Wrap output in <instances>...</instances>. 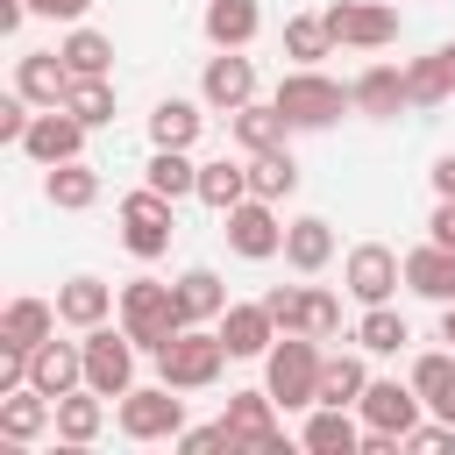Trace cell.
Instances as JSON below:
<instances>
[{
	"label": "cell",
	"mask_w": 455,
	"mask_h": 455,
	"mask_svg": "<svg viewBox=\"0 0 455 455\" xmlns=\"http://www.w3.org/2000/svg\"><path fill=\"white\" fill-rule=\"evenodd\" d=\"M434 412H441V419H455V391H448V398H434Z\"/></svg>",
	"instance_id": "db71d44e"
},
{
	"label": "cell",
	"mask_w": 455,
	"mask_h": 455,
	"mask_svg": "<svg viewBox=\"0 0 455 455\" xmlns=\"http://www.w3.org/2000/svg\"><path fill=\"white\" fill-rule=\"evenodd\" d=\"M220 220H228L220 235H228V249H235V256H249V263L284 256V220H277V206H270V199H256V192H249V199H242V206H228Z\"/></svg>",
	"instance_id": "ba28073f"
},
{
	"label": "cell",
	"mask_w": 455,
	"mask_h": 455,
	"mask_svg": "<svg viewBox=\"0 0 455 455\" xmlns=\"http://www.w3.org/2000/svg\"><path fill=\"white\" fill-rule=\"evenodd\" d=\"M43 199L57 206V213H85L92 199H100V171L92 164H50V178H43Z\"/></svg>",
	"instance_id": "83f0119b"
},
{
	"label": "cell",
	"mask_w": 455,
	"mask_h": 455,
	"mask_svg": "<svg viewBox=\"0 0 455 455\" xmlns=\"http://www.w3.org/2000/svg\"><path fill=\"white\" fill-rule=\"evenodd\" d=\"M441 341H448V348H455V299H448V306H441Z\"/></svg>",
	"instance_id": "816d5d0a"
},
{
	"label": "cell",
	"mask_w": 455,
	"mask_h": 455,
	"mask_svg": "<svg viewBox=\"0 0 455 455\" xmlns=\"http://www.w3.org/2000/svg\"><path fill=\"white\" fill-rule=\"evenodd\" d=\"M441 71H448V85H455V43H441Z\"/></svg>",
	"instance_id": "f5cc1de1"
},
{
	"label": "cell",
	"mask_w": 455,
	"mask_h": 455,
	"mask_svg": "<svg viewBox=\"0 0 455 455\" xmlns=\"http://www.w3.org/2000/svg\"><path fill=\"white\" fill-rule=\"evenodd\" d=\"M341 284H348L355 306H384V299L405 284V256H391L384 242H355L348 263H341Z\"/></svg>",
	"instance_id": "30bf717a"
},
{
	"label": "cell",
	"mask_w": 455,
	"mask_h": 455,
	"mask_svg": "<svg viewBox=\"0 0 455 455\" xmlns=\"http://www.w3.org/2000/svg\"><path fill=\"white\" fill-rule=\"evenodd\" d=\"M85 149V121L71 114V107H36V121H28V135H21V156H36L43 171L50 164H71Z\"/></svg>",
	"instance_id": "7c38bea8"
},
{
	"label": "cell",
	"mask_w": 455,
	"mask_h": 455,
	"mask_svg": "<svg viewBox=\"0 0 455 455\" xmlns=\"http://www.w3.org/2000/svg\"><path fill=\"white\" fill-rule=\"evenodd\" d=\"M320 14H327V36L348 43V50H384V43H398V7H384V0H334V7H320Z\"/></svg>",
	"instance_id": "9c48e42d"
},
{
	"label": "cell",
	"mask_w": 455,
	"mask_h": 455,
	"mask_svg": "<svg viewBox=\"0 0 455 455\" xmlns=\"http://www.w3.org/2000/svg\"><path fill=\"white\" fill-rule=\"evenodd\" d=\"M405 92H412V107H441V100L455 92V85H448V71H441V50L405 64Z\"/></svg>",
	"instance_id": "ab89813d"
},
{
	"label": "cell",
	"mask_w": 455,
	"mask_h": 455,
	"mask_svg": "<svg viewBox=\"0 0 455 455\" xmlns=\"http://www.w3.org/2000/svg\"><path fill=\"white\" fill-rule=\"evenodd\" d=\"M28 121H36V107H28L21 92H7V100H0V142H7V149H21V135H28Z\"/></svg>",
	"instance_id": "7bdbcfd3"
},
{
	"label": "cell",
	"mask_w": 455,
	"mask_h": 455,
	"mask_svg": "<svg viewBox=\"0 0 455 455\" xmlns=\"http://www.w3.org/2000/svg\"><path fill=\"white\" fill-rule=\"evenodd\" d=\"M121 434L128 441H178L185 434V398H178V384H135V391H121Z\"/></svg>",
	"instance_id": "5b68a950"
},
{
	"label": "cell",
	"mask_w": 455,
	"mask_h": 455,
	"mask_svg": "<svg viewBox=\"0 0 455 455\" xmlns=\"http://www.w3.org/2000/svg\"><path fill=\"white\" fill-rule=\"evenodd\" d=\"M277 398L270 391H228V434H235V448H256V455H277L284 448V427H277Z\"/></svg>",
	"instance_id": "8fae6325"
},
{
	"label": "cell",
	"mask_w": 455,
	"mask_h": 455,
	"mask_svg": "<svg viewBox=\"0 0 455 455\" xmlns=\"http://www.w3.org/2000/svg\"><path fill=\"white\" fill-rule=\"evenodd\" d=\"M57 427V398H43L36 384H21V391H0V441L7 448H28V441H43Z\"/></svg>",
	"instance_id": "9a60e30c"
},
{
	"label": "cell",
	"mask_w": 455,
	"mask_h": 455,
	"mask_svg": "<svg viewBox=\"0 0 455 455\" xmlns=\"http://www.w3.org/2000/svg\"><path fill=\"white\" fill-rule=\"evenodd\" d=\"M213 327H220V341H228V355H235V363L270 355V341H277V320L263 313V299H256V306H228Z\"/></svg>",
	"instance_id": "d6986e66"
},
{
	"label": "cell",
	"mask_w": 455,
	"mask_h": 455,
	"mask_svg": "<svg viewBox=\"0 0 455 455\" xmlns=\"http://www.w3.org/2000/svg\"><path fill=\"white\" fill-rule=\"evenodd\" d=\"M306 448L313 455H363V427L348 419V405H313L306 412Z\"/></svg>",
	"instance_id": "484cf974"
},
{
	"label": "cell",
	"mask_w": 455,
	"mask_h": 455,
	"mask_svg": "<svg viewBox=\"0 0 455 455\" xmlns=\"http://www.w3.org/2000/svg\"><path fill=\"white\" fill-rule=\"evenodd\" d=\"M28 384L43 391V398H64V391H78L85 384V348L78 341H36V355H28Z\"/></svg>",
	"instance_id": "e0dca14e"
},
{
	"label": "cell",
	"mask_w": 455,
	"mask_h": 455,
	"mask_svg": "<svg viewBox=\"0 0 455 455\" xmlns=\"http://www.w3.org/2000/svg\"><path fill=\"white\" fill-rule=\"evenodd\" d=\"M92 0H28V14H50V21H85Z\"/></svg>",
	"instance_id": "7dc6e473"
},
{
	"label": "cell",
	"mask_w": 455,
	"mask_h": 455,
	"mask_svg": "<svg viewBox=\"0 0 455 455\" xmlns=\"http://www.w3.org/2000/svg\"><path fill=\"white\" fill-rule=\"evenodd\" d=\"M14 92H21L28 107H64L71 64H64L57 50H21V57H14Z\"/></svg>",
	"instance_id": "2e32d148"
},
{
	"label": "cell",
	"mask_w": 455,
	"mask_h": 455,
	"mask_svg": "<svg viewBox=\"0 0 455 455\" xmlns=\"http://www.w3.org/2000/svg\"><path fill=\"white\" fill-rule=\"evenodd\" d=\"M199 199H206L213 213H228V206H242V199H249V164H228V156H213V164H199Z\"/></svg>",
	"instance_id": "d590c367"
},
{
	"label": "cell",
	"mask_w": 455,
	"mask_h": 455,
	"mask_svg": "<svg viewBox=\"0 0 455 455\" xmlns=\"http://www.w3.org/2000/svg\"><path fill=\"white\" fill-rule=\"evenodd\" d=\"M178 306H185V320H192V327H206V320H220L235 299H228V284H220V270L192 263V270L178 277Z\"/></svg>",
	"instance_id": "f1b7e54d"
},
{
	"label": "cell",
	"mask_w": 455,
	"mask_h": 455,
	"mask_svg": "<svg viewBox=\"0 0 455 455\" xmlns=\"http://www.w3.org/2000/svg\"><path fill=\"white\" fill-rule=\"evenodd\" d=\"M199 100H206V107H220V114L249 107V100H256V64H249L242 50L206 57V71H199Z\"/></svg>",
	"instance_id": "5bb4252c"
},
{
	"label": "cell",
	"mask_w": 455,
	"mask_h": 455,
	"mask_svg": "<svg viewBox=\"0 0 455 455\" xmlns=\"http://www.w3.org/2000/svg\"><path fill=\"white\" fill-rule=\"evenodd\" d=\"M291 334L334 341V334H341V299H334V291H320V284H306V299H299V327H291Z\"/></svg>",
	"instance_id": "74e56055"
},
{
	"label": "cell",
	"mask_w": 455,
	"mask_h": 455,
	"mask_svg": "<svg viewBox=\"0 0 455 455\" xmlns=\"http://www.w3.org/2000/svg\"><path fill=\"white\" fill-rule=\"evenodd\" d=\"M171 206H178V199H164L156 185H142V192L121 199V249H128L135 263H156V256L171 249V235H178Z\"/></svg>",
	"instance_id": "8992f818"
},
{
	"label": "cell",
	"mask_w": 455,
	"mask_h": 455,
	"mask_svg": "<svg viewBox=\"0 0 455 455\" xmlns=\"http://www.w3.org/2000/svg\"><path fill=\"white\" fill-rule=\"evenodd\" d=\"M28 21V0H0V36H14Z\"/></svg>",
	"instance_id": "f907efd6"
},
{
	"label": "cell",
	"mask_w": 455,
	"mask_h": 455,
	"mask_svg": "<svg viewBox=\"0 0 455 455\" xmlns=\"http://www.w3.org/2000/svg\"><path fill=\"white\" fill-rule=\"evenodd\" d=\"M363 391H370V363H363V348H341V355L320 363V405H363Z\"/></svg>",
	"instance_id": "f546056e"
},
{
	"label": "cell",
	"mask_w": 455,
	"mask_h": 455,
	"mask_svg": "<svg viewBox=\"0 0 455 455\" xmlns=\"http://www.w3.org/2000/svg\"><path fill=\"white\" fill-rule=\"evenodd\" d=\"M405 341H412V327H405V313H391V299L363 306V320H355V348L363 355H398Z\"/></svg>",
	"instance_id": "d6a6232c"
},
{
	"label": "cell",
	"mask_w": 455,
	"mask_h": 455,
	"mask_svg": "<svg viewBox=\"0 0 455 455\" xmlns=\"http://www.w3.org/2000/svg\"><path fill=\"white\" fill-rule=\"evenodd\" d=\"M320 341L313 334H277L270 341V355H263V391L284 405V412H299V405H320Z\"/></svg>",
	"instance_id": "7a4b0ae2"
},
{
	"label": "cell",
	"mask_w": 455,
	"mask_h": 455,
	"mask_svg": "<svg viewBox=\"0 0 455 455\" xmlns=\"http://www.w3.org/2000/svg\"><path fill=\"white\" fill-rule=\"evenodd\" d=\"M57 57L71 64V78H107V64H114V43H107L100 28H85V21H78V28L57 43Z\"/></svg>",
	"instance_id": "836d02e7"
},
{
	"label": "cell",
	"mask_w": 455,
	"mask_h": 455,
	"mask_svg": "<svg viewBox=\"0 0 455 455\" xmlns=\"http://www.w3.org/2000/svg\"><path fill=\"white\" fill-rule=\"evenodd\" d=\"M327 50H334L327 14H291V21H284V57H291V64H320Z\"/></svg>",
	"instance_id": "8d00e7d4"
},
{
	"label": "cell",
	"mask_w": 455,
	"mask_h": 455,
	"mask_svg": "<svg viewBox=\"0 0 455 455\" xmlns=\"http://www.w3.org/2000/svg\"><path fill=\"white\" fill-rule=\"evenodd\" d=\"M249 192L270 199V206L291 199V192H299V156H291L284 142H277V149H256V156H249Z\"/></svg>",
	"instance_id": "1f68e13d"
},
{
	"label": "cell",
	"mask_w": 455,
	"mask_h": 455,
	"mask_svg": "<svg viewBox=\"0 0 455 455\" xmlns=\"http://www.w3.org/2000/svg\"><path fill=\"white\" fill-rule=\"evenodd\" d=\"M348 92H355V114H370V121H391L398 107H412V92H405V71H398V64H370Z\"/></svg>",
	"instance_id": "603a6c76"
},
{
	"label": "cell",
	"mask_w": 455,
	"mask_h": 455,
	"mask_svg": "<svg viewBox=\"0 0 455 455\" xmlns=\"http://www.w3.org/2000/svg\"><path fill=\"white\" fill-rule=\"evenodd\" d=\"M206 43L213 50H249L256 43V28H263V7L256 0H206Z\"/></svg>",
	"instance_id": "44dd1931"
},
{
	"label": "cell",
	"mask_w": 455,
	"mask_h": 455,
	"mask_svg": "<svg viewBox=\"0 0 455 455\" xmlns=\"http://www.w3.org/2000/svg\"><path fill=\"white\" fill-rule=\"evenodd\" d=\"M427 228H434V235H427V242H441V249H455V199H441V206H434V220H427Z\"/></svg>",
	"instance_id": "c3c4849f"
},
{
	"label": "cell",
	"mask_w": 455,
	"mask_h": 455,
	"mask_svg": "<svg viewBox=\"0 0 455 455\" xmlns=\"http://www.w3.org/2000/svg\"><path fill=\"white\" fill-rule=\"evenodd\" d=\"M64 107H71L85 128H107V121H114V85H107V78H71Z\"/></svg>",
	"instance_id": "f35d334b"
},
{
	"label": "cell",
	"mask_w": 455,
	"mask_h": 455,
	"mask_svg": "<svg viewBox=\"0 0 455 455\" xmlns=\"http://www.w3.org/2000/svg\"><path fill=\"white\" fill-rule=\"evenodd\" d=\"M405 448H412V455H441V448H455V419H434V427H412V434H405Z\"/></svg>",
	"instance_id": "f6af8a7d"
},
{
	"label": "cell",
	"mask_w": 455,
	"mask_h": 455,
	"mask_svg": "<svg viewBox=\"0 0 455 455\" xmlns=\"http://www.w3.org/2000/svg\"><path fill=\"white\" fill-rule=\"evenodd\" d=\"M427 178H434V192H441V199H455V149H448V156H441Z\"/></svg>",
	"instance_id": "681fc988"
},
{
	"label": "cell",
	"mask_w": 455,
	"mask_h": 455,
	"mask_svg": "<svg viewBox=\"0 0 455 455\" xmlns=\"http://www.w3.org/2000/svg\"><path fill=\"white\" fill-rule=\"evenodd\" d=\"M28 355H36V348H7V341H0V391H21V384H28Z\"/></svg>",
	"instance_id": "bcb514c9"
},
{
	"label": "cell",
	"mask_w": 455,
	"mask_h": 455,
	"mask_svg": "<svg viewBox=\"0 0 455 455\" xmlns=\"http://www.w3.org/2000/svg\"><path fill=\"white\" fill-rule=\"evenodd\" d=\"M78 348H85V384H92L100 398L135 391V355H142V348H135V334H128V327H107V320H100V327H85V341H78Z\"/></svg>",
	"instance_id": "52a82bcc"
},
{
	"label": "cell",
	"mask_w": 455,
	"mask_h": 455,
	"mask_svg": "<svg viewBox=\"0 0 455 455\" xmlns=\"http://www.w3.org/2000/svg\"><path fill=\"white\" fill-rule=\"evenodd\" d=\"M284 263H291L299 277H313V270H327V263H334V228H327L320 213H306V220H291V228H284Z\"/></svg>",
	"instance_id": "cb8c5ba5"
},
{
	"label": "cell",
	"mask_w": 455,
	"mask_h": 455,
	"mask_svg": "<svg viewBox=\"0 0 455 455\" xmlns=\"http://www.w3.org/2000/svg\"><path fill=\"white\" fill-rule=\"evenodd\" d=\"M405 284H412L419 299L448 306V299H455V249H441V242H419V249H405Z\"/></svg>",
	"instance_id": "7402d4cb"
},
{
	"label": "cell",
	"mask_w": 455,
	"mask_h": 455,
	"mask_svg": "<svg viewBox=\"0 0 455 455\" xmlns=\"http://www.w3.org/2000/svg\"><path fill=\"white\" fill-rule=\"evenodd\" d=\"M100 427H107V398H100L92 384H78V391L57 398V441H64V448H92Z\"/></svg>",
	"instance_id": "ffe728a7"
},
{
	"label": "cell",
	"mask_w": 455,
	"mask_h": 455,
	"mask_svg": "<svg viewBox=\"0 0 455 455\" xmlns=\"http://www.w3.org/2000/svg\"><path fill=\"white\" fill-rule=\"evenodd\" d=\"M228 128H235V142H242L249 156H256V149H277V142L291 135V121H284V107H277V100H270V107H263V100L235 107V114H228Z\"/></svg>",
	"instance_id": "4316f807"
},
{
	"label": "cell",
	"mask_w": 455,
	"mask_h": 455,
	"mask_svg": "<svg viewBox=\"0 0 455 455\" xmlns=\"http://www.w3.org/2000/svg\"><path fill=\"white\" fill-rule=\"evenodd\" d=\"M277 107H284L291 128H334V121L355 107V92H348L341 78H327L320 64H291V71L277 78Z\"/></svg>",
	"instance_id": "3957f363"
},
{
	"label": "cell",
	"mask_w": 455,
	"mask_h": 455,
	"mask_svg": "<svg viewBox=\"0 0 455 455\" xmlns=\"http://www.w3.org/2000/svg\"><path fill=\"white\" fill-rule=\"evenodd\" d=\"M142 185H156L164 199H199V164L185 149H156L149 171H142Z\"/></svg>",
	"instance_id": "e575fe53"
},
{
	"label": "cell",
	"mask_w": 455,
	"mask_h": 455,
	"mask_svg": "<svg viewBox=\"0 0 455 455\" xmlns=\"http://www.w3.org/2000/svg\"><path fill=\"white\" fill-rule=\"evenodd\" d=\"M178 448L185 455H213V448H235V434H228V419H213V427H185Z\"/></svg>",
	"instance_id": "ee69618b"
},
{
	"label": "cell",
	"mask_w": 455,
	"mask_h": 455,
	"mask_svg": "<svg viewBox=\"0 0 455 455\" xmlns=\"http://www.w3.org/2000/svg\"><path fill=\"white\" fill-rule=\"evenodd\" d=\"M199 128H206L199 100H156V114H149V142L156 149H192Z\"/></svg>",
	"instance_id": "4dcf8cb0"
},
{
	"label": "cell",
	"mask_w": 455,
	"mask_h": 455,
	"mask_svg": "<svg viewBox=\"0 0 455 455\" xmlns=\"http://www.w3.org/2000/svg\"><path fill=\"white\" fill-rule=\"evenodd\" d=\"M121 327L135 334L142 355H164L192 320H185V306H178V284H164V277H128V284H121Z\"/></svg>",
	"instance_id": "6da1fadb"
},
{
	"label": "cell",
	"mask_w": 455,
	"mask_h": 455,
	"mask_svg": "<svg viewBox=\"0 0 455 455\" xmlns=\"http://www.w3.org/2000/svg\"><path fill=\"white\" fill-rule=\"evenodd\" d=\"M57 313H64V327H100L107 313H121V291L114 284H100V277H64L57 284Z\"/></svg>",
	"instance_id": "ac0fdd59"
},
{
	"label": "cell",
	"mask_w": 455,
	"mask_h": 455,
	"mask_svg": "<svg viewBox=\"0 0 455 455\" xmlns=\"http://www.w3.org/2000/svg\"><path fill=\"white\" fill-rule=\"evenodd\" d=\"M57 306L50 299H7V313H0V341L7 348H36V341H50L57 334Z\"/></svg>",
	"instance_id": "d4e9b609"
},
{
	"label": "cell",
	"mask_w": 455,
	"mask_h": 455,
	"mask_svg": "<svg viewBox=\"0 0 455 455\" xmlns=\"http://www.w3.org/2000/svg\"><path fill=\"white\" fill-rule=\"evenodd\" d=\"M412 391L434 405V398H448L455 391V348H427L419 363H412Z\"/></svg>",
	"instance_id": "60d3db41"
},
{
	"label": "cell",
	"mask_w": 455,
	"mask_h": 455,
	"mask_svg": "<svg viewBox=\"0 0 455 455\" xmlns=\"http://www.w3.org/2000/svg\"><path fill=\"white\" fill-rule=\"evenodd\" d=\"M419 405H427V398L412 391V377H405V384H398V377H370V391H363V405H355V412H363V427L412 434V427H419Z\"/></svg>",
	"instance_id": "4fadbf2b"
},
{
	"label": "cell",
	"mask_w": 455,
	"mask_h": 455,
	"mask_svg": "<svg viewBox=\"0 0 455 455\" xmlns=\"http://www.w3.org/2000/svg\"><path fill=\"white\" fill-rule=\"evenodd\" d=\"M299 299H306V284H270V291H263V313L277 320V334L299 327Z\"/></svg>",
	"instance_id": "b9f144b4"
},
{
	"label": "cell",
	"mask_w": 455,
	"mask_h": 455,
	"mask_svg": "<svg viewBox=\"0 0 455 455\" xmlns=\"http://www.w3.org/2000/svg\"><path fill=\"white\" fill-rule=\"evenodd\" d=\"M228 363H235V355H228V341H220V327H185V334L156 355V377L178 384V391H206V384H220Z\"/></svg>",
	"instance_id": "277c9868"
}]
</instances>
